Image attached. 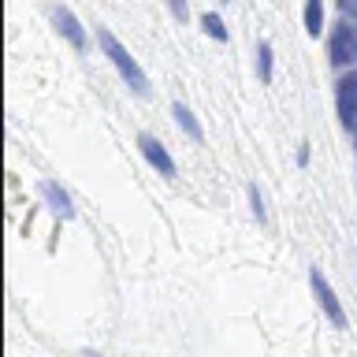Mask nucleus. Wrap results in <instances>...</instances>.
I'll list each match as a JSON object with an SVG mask.
<instances>
[{"label": "nucleus", "mask_w": 357, "mask_h": 357, "mask_svg": "<svg viewBox=\"0 0 357 357\" xmlns=\"http://www.w3.org/2000/svg\"><path fill=\"white\" fill-rule=\"evenodd\" d=\"M100 49H105V56H108V60L119 67V75L127 78V86L134 89V93H138V97H145V93H149V82H145V71H142L138 63H134V56H130V52H127V49H123V45L116 41V33L100 30Z\"/></svg>", "instance_id": "f257e3e1"}, {"label": "nucleus", "mask_w": 357, "mask_h": 357, "mask_svg": "<svg viewBox=\"0 0 357 357\" xmlns=\"http://www.w3.org/2000/svg\"><path fill=\"white\" fill-rule=\"evenodd\" d=\"M328 56H331V63L335 67H357V26L354 22H339V26L331 30V38H328Z\"/></svg>", "instance_id": "f03ea898"}, {"label": "nucleus", "mask_w": 357, "mask_h": 357, "mask_svg": "<svg viewBox=\"0 0 357 357\" xmlns=\"http://www.w3.org/2000/svg\"><path fill=\"white\" fill-rule=\"evenodd\" d=\"M335 105H339L342 127L354 130V127H357V67L339 78V86H335Z\"/></svg>", "instance_id": "7ed1b4c3"}, {"label": "nucleus", "mask_w": 357, "mask_h": 357, "mask_svg": "<svg viewBox=\"0 0 357 357\" xmlns=\"http://www.w3.org/2000/svg\"><path fill=\"white\" fill-rule=\"evenodd\" d=\"M309 283H312V294H317L320 309L328 312V320L342 331V328H346V312H342V305H339V298H335V290L328 287V279H324L320 272H312V275H309Z\"/></svg>", "instance_id": "20e7f679"}, {"label": "nucleus", "mask_w": 357, "mask_h": 357, "mask_svg": "<svg viewBox=\"0 0 357 357\" xmlns=\"http://www.w3.org/2000/svg\"><path fill=\"white\" fill-rule=\"evenodd\" d=\"M52 22H56V30H60L67 41H71V49H78V52L86 49V30H82V22L75 19V11H71V8L56 4V8H52Z\"/></svg>", "instance_id": "39448f33"}, {"label": "nucleus", "mask_w": 357, "mask_h": 357, "mask_svg": "<svg viewBox=\"0 0 357 357\" xmlns=\"http://www.w3.org/2000/svg\"><path fill=\"white\" fill-rule=\"evenodd\" d=\"M138 145H142V156H145V160H149V164L156 167V172L164 175V178H172V175H175V160L167 156V149H164V145L156 142V138H149V134H142Z\"/></svg>", "instance_id": "423d86ee"}, {"label": "nucleus", "mask_w": 357, "mask_h": 357, "mask_svg": "<svg viewBox=\"0 0 357 357\" xmlns=\"http://www.w3.org/2000/svg\"><path fill=\"white\" fill-rule=\"evenodd\" d=\"M41 194L49 197V205H52V212H56L60 220H71V216H75V208H71V197H67V194H63V190L56 186V183H41Z\"/></svg>", "instance_id": "0eeeda50"}, {"label": "nucleus", "mask_w": 357, "mask_h": 357, "mask_svg": "<svg viewBox=\"0 0 357 357\" xmlns=\"http://www.w3.org/2000/svg\"><path fill=\"white\" fill-rule=\"evenodd\" d=\"M305 30L312 38L324 33V0H305Z\"/></svg>", "instance_id": "6e6552de"}, {"label": "nucleus", "mask_w": 357, "mask_h": 357, "mask_svg": "<svg viewBox=\"0 0 357 357\" xmlns=\"http://www.w3.org/2000/svg\"><path fill=\"white\" fill-rule=\"evenodd\" d=\"M175 119H178V127H183V130H186L194 142H201V138H205V134H201V123L194 119V112H190L186 105H178V100H175Z\"/></svg>", "instance_id": "1a4fd4ad"}, {"label": "nucleus", "mask_w": 357, "mask_h": 357, "mask_svg": "<svg viewBox=\"0 0 357 357\" xmlns=\"http://www.w3.org/2000/svg\"><path fill=\"white\" fill-rule=\"evenodd\" d=\"M201 30H205L212 41H227V26H223V19L216 11H205V15H201Z\"/></svg>", "instance_id": "9d476101"}, {"label": "nucleus", "mask_w": 357, "mask_h": 357, "mask_svg": "<svg viewBox=\"0 0 357 357\" xmlns=\"http://www.w3.org/2000/svg\"><path fill=\"white\" fill-rule=\"evenodd\" d=\"M257 75H261V82H272V45L268 41L257 45Z\"/></svg>", "instance_id": "9b49d317"}, {"label": "nucleus", "mask_w": 357, "mask_h": 357, "mask_svg": "<svg viewBox=\"0 0 357 357\" xmlns=\"http://www.w3.org/2000/svg\"><path fill=\"white\" fill-rule=\"evenodd\" d=\"M339 11H342L346 22H354V26H357V0H339Z\"/></svg>", "instance_id": "f8f14e48"}, {"label": "nucleus", "mask_w": 357, "mask_h": 357, "mask_svg": "<svg viewBox=\"0 0 357 357\" xmlns=\"http://www.w3.org/2000/svg\"><path fill=\"white\" fill-rule=\"evenodd\" d=\"M250 205H253V216L264 220V201H261V190L257 186H250Z\"/></svg>", "instance_id": "ddd939ff"}, {"label": "nucleus", "mask_w": 357, "mask_h": 357, "mask_svg": "<svg viewBox=\"0 0 357 357\" xmlns=\"http://www.w3.org/2000/svg\"><path fill=\"white\" fill-rule=\"evenodd\" d=\"M167 8H172V15H175L178 22H186V19H190V8H186V0H167Z\"/></svg>", "instance_id": "4468645a"}, {"label": "nucleus", "mask_w": 357, "mask_h": 357, "mask_svg": "<svg viewBox=\"0 0 357 357\" xmlns=\"http://www.w3.org/2000/svg\"><path fill=\"white\" fill-rule=\"evenodd\" d=\"M354 138H357V127H354Z\"/></svg>", "instance_id": "2eb2a0df"}]
</instances>
